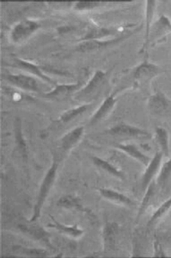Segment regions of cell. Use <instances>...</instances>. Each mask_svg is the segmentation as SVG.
I'll return each mask as SVG.
<instances>
[{"label": "cell", "mask_w": 171, "mask_h": 258, "mask_svg": "<svg viewBox=\"0 0 171 258\" xmlns=\"http://www.w3.org/2000/svg\"><path fill=\"white\" fill-rule=\"evenodd\" d=\"M57 169V164L56 162H54L51 167L46 173V176L43 179L38 199H37L36 204H35L34 209H33V214L30 222H34L40 218L43 205L45 203L46 198L48 197V195L49 194L50 190L53 186L54 181H55V177H56Z\"/></svg>", "instance_id": "6da1fadb"}, {"label": "cell", "mask_w": 171, "mask_h": 258, "mask_svg": "<svg viewBox=\"0 0 171 258\" xmlns=\"http://www.w3.org/2000/svg\"><path fill=\"white\" fill-rule=\"evenodd\" d=\"M171 33V21L168 17L161 16L150 29L149 38L146 44L142 46L140 53H144L150 44L154 45L165 40Z\"/></svg>", "instance_id": "7a4b0ae2"}, {"label": "cell", "mask_w": 171, "mask_h": 258, "mask_svg": "<svg viewBox=\"0 0 171 258\" xmlns=\"http://www.w3.org/2000/svg\"><path fill=\"white\" fill-rule=\"evenodd\" d=\"M40 24L33 20H22L16 24L11 31V40L15 43H19L27 40L35 31H38Z\"/></svg>", "instance_id": "3957f363"}, {"label": "cell", "mask_w": 171, "mask_h": 258, "mask_svg": "<svg viewBox=\"0 0 171 258\" xmlns=\"http://www.w3.org/2000/svg\"><path fill=\"white\" fill-rule=\"evenodd\" d=\"M134 33L135 32L122 35V36L118 37L117 38L111 39V40L83 41V42H81L80 44L78 45L77 50V51L81 52V53H91V52L98 51V50L104 49V48L109 47V46H113V45L126 40L128 37L134 34Z\"/></svg>", "instance_id": "277c9868"}, {"label": "cell", "mask_w": 171, "mask_h": 258, "mask_svg": "<svg viewBox=\"0 0 171 258\" xmlns=\"http://www.w3.org/2000/svg\"><path fill=\"white\" fill-rule=\"evenodd\" d=\"M110 135L118 137L131 138H149L150 135L146 131L138 127L126 124H119L110 128L108 132Z\"/></svg>", "instance_id": "5b68a950"}, {"label": "cell", "mask_w": 171, "mask_h": 258, "mask_svg": "<svg viewBox=\"0 0 171 258\" xmlns=\"http://www.w3.org/2000/svg\"><path fill=\"white\" fill-rule=\"evenodd\" d=\"M150 113L155 116H163L168 113L171 108L170 101L161 92H157L150 97L148 102Z\"/></svg>", "instance_id": "8992f818"}, {"label": "cell", "mask_w": 171, "mask_h": 258, "mask_svg": "<svg viewBox=\"0 0 171 258\" xmlns=\"http://www.w3.org/2000/svg\"><path fill=\"white\" fill-rule=\"evenodd\" d=\"M162 72L161 69L157 65L145 60L135 68L133 76L136 81L140 83H146Z\"/></svg>", "instance_id": "52a82bcc"}, {"label": "cell", "mask_w": 171, "mask_h": 258, "mask_svg": "<svg viewBox=\"0 0 171 258\" xmlns=\"http://www.w3.org/2000/svg\"><path fill=\"white\" fill-rule=\"evenodd\" d=\"M5 79L11 85L19 88L24 91H33L38 92L39 86L37 80L32 77L24 74L7 75Z\"/></svg>", "instance_id": "ba28073f"}, {"label": "cell", "mask_w": 171, "mask_h": 258, "mask_svg": "<svg viewBox=\"0 0 171 258\" xmlns=\"http://www.w3.org/2000/svg\"><path fill=\"white\" fill-rule=\"evenodd\" d=\"M163 153L161 151H158L155 156L151 159L149 164L146 166V171L143 175L142 179V188L143 190H146L152 182L154 177L158 173L161 169V162H162Z\"/></svg>", "instance_id": "9c48e42d"}, {"label": "cell", "mask_w": 171, "mask_h": 258, "mask_svg": "<svg viewBox=\"0 0 171 258\" xmlns=\"http://www.w3.org/2000/svg\"><path fill=\"white\" fill-rule=\"evenodd\" d=\"M18 228L20 231H22L24 233L30 235L35 240L40 241L41 242L44 243L46 246L54 249L53 245L50 242V237L51 235L46 232L43 228L38 227L35 225H23L20 224L18 226Z\"/></svg>", "instance_id": "30bf717a"}, {"label": "cell", "mask_w": 171, "mask_h": 258, "mask_svg": "<svg viewBox=\"0 0 171 258\" xmlns=\"http://www.w3.org/2000/svg\"><path fill=\"white\" fill-rule=\"evenodd\" d=\"M107 73L102 72V71H97L89 83L86 85V87L81 90L79 93L84 96H90V95L98 92L103 87L106 79H107Z\"/></svg>", "instance_id": "8fae6325"}, {"label": "cell", "mask_w": 171, "mask_h": 258, "mask_svg": "<svg viewBox=\"0 0 171 258\" xmlns=\"http://www.w3.org/2000/svg\"><path fill=\"white\" fill-rule=\"evenodd\" d=\"M116 102V99L114 98L113 95H111V96H109L107 99H105V100L102 102L101 106L98 108L96 113L91 117L90 124L91 125L96 124L97 123L100 122V121L105 119V117H107L108 115L112 111Z\"/></svg>", "instance_id": "7c38bea8"}, {"label": "cell", "mask_w": 171, "mask_h": 258, "mask_svg": "<svg viewBox=\"0 0 171 258\" xmlns=\"http://www.w3.org/2000/svg\"><path fill=\"white\" fill-rule=\"evenodd\" d=\"M118 225L115 222H107L103 230L104 246L106 251L114 249Z\"/></svg>", "instance_id": "4fadbf2b"}, {"label": "cell", "mask_w": 171, "mask_h": 258, "mask_svg": "<svg viewBox=\"0 0 171 258\" xmlns=\"http://www.w3.org/2000/svg\"><path fill=\"white\" fill-rule=\"evenodd\" d=\"M115 146L120 151H123L128 156L131 157L132 158L138 161V162L145 166H147L150 160H151V158L145 155L142 151H139L138 148L135 145H131V144H118V145Z\"/></svg>", "instance_id": "5bb4252c"}, {"label": "cell", "mask_w": 171, "mask_h": 258, "mask_svg": "<svg viewBox=\"0 0 171 258\" xmlns=\"http://www.w3.org/2000/svg\"><path fill=\"white\" fill-rule=\"evenodd\" d=\"M15 64L16 65V67L23 69V70H25L26 72L31 73V74L38 76L40 79L44 80V81L47 82V83L51 84V85H57L51 78L46 76V75L41 71V69H40L37 65L34 64V63L30 62V61L23 60V59H18V58H16V59H15Z\"/></svg>", "instance_id": "9a60e30c"}, {"label": "cell", "mask_w": 171, "mask_h": 258, "mask_svg": "<svg viewBox=\"0 0 171 258\" xmlns=\"http://www.w3.org/2000/svg\"><path fill=\"white\" fill-rule=\"evenodd\" d=\"M83 133V127L79 126L65 135L61 140V147L62 150L68 151L75 147L82 137Z\"/></svg>", "instance_id": "2e32d148"}, {"label": "cell", "mask_w": 171, "mask_h": 258, "mask_svg": "<svg viewBox=\"0 0 171 258\" xmlns=\"http://www.w3.org/2000/svg\"><path fill=\"white\" fill-rule=\"evenodd\" d=\"M99 190L102 197L110 201H112L113 203L121 204V205L128 206V207H133L135 205V203L131 198L120 192L105 188H100Z\"/></svg>", "instance_id": "e0dca14e"}, {"label": "cell", "mask_w": 171, "mask_h": 258, "mask_svg": "<svg viewBox=\"0 0 171 258\" xmlns=\"http://www.w3.org/2000/svg\"><path fill=\"white\" fill-rule=\"evenodd\" d=\"M79 86H80V83L71 84V85H56L53 91L46 93L45 96L46 98H64L77 90Z\"/></svg>", "instance_id": "ac0fdd59"}, {"label": "cell", "mask_w": 171, "mask_h": 258, "mask_svg": "<svg viewBox=\"0 0 171 258\" xmlns=\"http://www.w3.org/2000/svg\"><path fill=\"white\" fill-rule=\"evenodd\" d=\"M92 161L95 165L99 169L103 170L104 171L107 172L109 175H113L117 178L120 179H124V173L121 172L120 170L117 169L113 164L109 163L108 161L103 160V159L98 158V157H92Z\"/></svg>", "instance_id": "d6986e66"}, {"label": "cell", "mask_w": 171, "mask_h": 258, "mask_svg": "<svg viewBox=\"0 0 171 258\" xmlns=\"http://www.w3.org/2000/svg\"><path fill=\"white\" fill-rule=\"evenodd\" d=\"M155 139L160 148L161 152L163 156L168 158L170 155L169 149V136L166 128L163 127H157L155 129Z\"/></svg>", "instance_id": "ffe728a7"}, {"label": "cell", "mask_w": 171, "mask_h": 258, "mask_svg": "<svg viewBox=\"0 0 171 258\" xmlns=\"http://www.w3.org/2000/svg\"><path fill=\"white\" fill-rule=\"evenodd\" d=\"M50 217L53 220V223L48 224V227L53 228V229L60 231L61 233H65V234L73 237H79L83 234V230L78 228L77 225L73 226V227L63 225V224H61L59 222L56 221L53 216H50Z\"/></svg>", "instance_id": "44dd1931"}, {"label": "cell", "mask_w": 171, "mask_h": 258, "mask_svg": "<svg viewBox=\"0 0 171 258\" xmlns=\"http://www.w3.org/2000/svg\"><path fill=\"white\" fill-rule=\"evenodd\" d=\"M156 4L157 3H156L155 0H148V1L146 2V32H145L144 43L143 46L146 44L148 38H149L151 24L152 20H153L154 16H155Z\"/></svg>", "instance_id": "7402d4cb"}, {"label": "cell", "mask_w": 171, "mask_h": 258, "mask_svg": "<svg viewBox=\"0 0 171 258\" xmlns=\"http://www.w3.org/2000/svg\"><path fill=\"white\" fill-rule=\"evenodd\" d=\"M155 195V183L152 182L149 184V186L147 187V188H146V194H145L142 203H141L140 207H139L138 214H137V220H139L140 217L144 214L145 211H146V209H148V207H149L150 204H151L152 200L154 199Z\"/></svg>", "instance_id": "603a6c76"}, {"label": "cell", "mask_w": 171, "mask_h": 258, "mask_svg": "<svg viewBox=\"0 0 171 258\" xmlns=\"http://www.w3.org/2000/svg\"><path fill=\"white\" fill-rule=\"evenodd\" d=\"M115 34L114 30L106 29V28L96 27L91 29L88 32L86 36L83 37V41L101 40L104 37L110 36L111 35Z\"/></svg>", "instance_id": "cb8c5ba5"}, {"label": "cell", "mask_w": 171, "mask_h": 258, "mask_svg": "<svg viewBox=\"0 0 171 258\" xmlns=\"http://www.w3.org/2000/svg\"><path fill=\"white\" fill-rule=\"evenodd\" d=\"M171 177V157L168 160L161 166V169L159 170V175L157 179V184L158 186H166L167 183Z\"/></svg>", "instance_id": "d4e9b609"}, {"label": "cell", "mask_w": 171, "mask_h": 258, "mask_svg": "<svg viewBox=\"0 0 171 258\" xmlns=\"http://www.w3.org/2000/svg\"><path fill=\"white\" fill-rule=\"evenodd\" d=\"M170 209L171 197L168 198L166 201H165L164 203L155 211V212L154 213L151 218L150 219L149 221L148 222V227H152V226L157 224V222L159 221V220L170 211Z\"/></svg>", "instance_id": "484cf974"}, {"label": "cell", "mask_w": 171, "mask_h": 258, "mask_svg": "<svg viewBox=\"0 0 171 258\" xmlns=\"http://www.w3.org/2000/svg\"><path fill=\"white\" fill-rule=\"evenodd\" d=\"M57 205L59 207L66 209H82L77 198L72 197L71 196H63L57 202Z\"/></svg>", "instance_id": "4316f807"}, {"label": "cell", "mask_w": 171, "mask_h": 258, "mask_svg": "<svg viewBox=\"0 0 171 258\" xmlns=\"http://www.w3.org/2000/svg\"><path fill=\"white\" fill-rule=\"evenodd\" d=\"M87 108H88V105H83L65 112L61 117V121L64 123L69 122L72 119H75L77 116L84 113L87 111Z\"/></svg>", "instance_id": "83f0119b"}, {"label": "cell", "mask_w": 171, "mask_h": 258, "mask_svg": "<svg viewBox=\"0 0 171 258\" xmlns=\"http://www.w3.org/2000/svg\"><path fill=\"white\" fill-rule=\"evenodd\" d=\"M16 251L24 255L29 256V257H44L46 256V252L44 249H38V248H24L22 246H16L14 248Z\"/></svg>", "instance_id": "f1b7e54d"}, {"label": "cell", "mask_w": 171, "mask_h": 258, "mask_svg": "<svg viewBox=\"0 0 171 258\" xmlns=\"http://www.w3.org/2000/svg\"><path fill=\"white\" fill-rule=\"evenodd\" d=\"M16 138L17 144H18V147H19L20 150L24 153H27V150H26V144L24 143L23 138H22V124L21 121L20 119H17L16 122Z\"/></svg>", "instance_id": "f546056e"}, {"label": "cell", "mask_w": 171, "mask_h": 258, "mask_svg": "<svg viewBox=\"0 0 171 258\" xmlns=\"http://www.w3.org/2000/svg\"><path fill=\"white\" fill-rule=\"evenodd\" d=\"M101 4L97 1H79L75 4V9L77 11L91 10L100 7Z\"/></svg>", "instance_id": "4dcf8cb0"}, {"label": "cell", "mask_w": 171, "mask_h": 258, "mask_svg": "<svg viewBox=\"0 0 171 258\" xmlns=\"http://www.w3.org/2000/svg\"><path fill=\"white\" fill-rule=\"evenodd\" d=\"M154 248H155V254H154V257H166L167 255L164 253L162 246L159 244L158 241H156L155 244H154Z\"/></svg>", "instance_id": "1f68e13d"}, {"label": "cell", "mask_w": 171, "mask_h": 258, "mask_svg": "<svg viewBox=\"0 0 171 258\" xmlns=\"http://www.w3.org/2000/svg\"><path fill=\"white\" fill-rule=\"evenodd\" d=\"M167 239H168V240H170V239H171V230L169 231L168 233H167Z\"/></svg>", "instance_id": "d6a6232c"}]
</instances>
